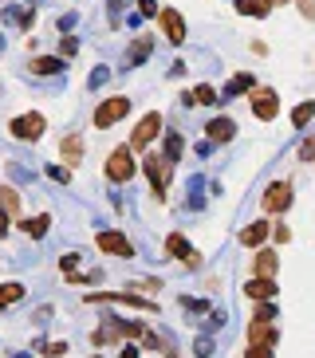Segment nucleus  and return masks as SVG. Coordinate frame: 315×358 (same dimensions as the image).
Here are the masks:
<instances>
[{"instance_id":"f257e3e1","label":"nucleus","mask_w":315,"mask_h":358,"mask_svg":"<svg viewBox=\"0 0 315 358\" xmlns=\"http://www.w3.org/2000/svg\"><path fill=\"white\" fill-rule=\"evenodd\" d=\"M134 150L130 146H115L111 150V158H106V178L111 181H118V185H122V181H130L134 178Z\"/></svg>"},{"instance_id":"f03ea898","label":"nucleus","mask_w":315,"mask_h":358,"mask_svg":"<svg viewBox=\"0 0 315 358\" xmlns=\"http://www.w3.org/2000/svg\"><path fill=\"white\" fill-rule=\"evenodd\" d=\"M126 110H130V99L126 95H115V99H106L99 110H94V127L106 130V127H115L118 118H126Z\"/></svg>"},{"instance_id":"7ed1b4c3","label":"nucleus","mask_w":315,"mask_h":358,"mask_svg":"<svg viewBox=\"0 0 315 358\" xmlns=\"http://www.w3.org/2000/svg\"><path fill=\"white\" fill-rule=\"evenodd\" d=\"M252 115L260 118V122H272V118L280 115V99H276V91H268V87H252Z\"/></svg>"},{"instance_id":"20e7f679","label":"nucleus","mask_w":315,"mask_h":358,"mask_svg":"<svg viewBox=\"0 0 315 358\" xmlns=\"http://www.w3.org/2000/svg\"><path fill=\"white\" fill-rule=\"evenodd\" d=\"M292 209V185L288 181H272L264 189V213H288Z\"/></svg>"},{"instance_id":"39448f33","label":"nucleus","mask_w":315,"mask_h":358,"mask_svg":"<svg viewBox=\"0 0 315 358\" xmlns=\"http://www.w3.org/2000/svg\"><path fill=\"white\" fill-rule=\"evenodd\" d=\"M43 115H20V118H12L8 122V130H12V138H20V142H36V138L43 134Z\"/></svg>"},{"instance_id":"423d86ee","label":"nucleus","mask_w":315,"mask_h":358,"mask_svg":"<svg viewBox=\"0 0 315 358\" xmlns=\"http://www.w3.org/2000/svg\"><path fill=\"white\" fill-rule=\"evenodd\" d=\"M158 130H162V115H158V110H150V115H146V118H142V122L134 127V134H130V150H142V146H150Z\"/></svg>"},{"instance_id":"0eeeda50","label":"nucleus","mask_w":315,"mask_h":358,"mask_svg":"<svg viewBox=\"0 0 315 358\" xmlns=\"http://www.w3.org/2000/svg\"><path fill=\"white\" fill-rule=\"evenodd\" d=\"M94 244H99V252H106V256H134V244L126 241L122 232H99Z\"/></svg>"},{"instance_id":"6e6552de","label":"nucleus","mask_w":315,"mask_h":358,"mask_svg":"<svg viewBox=\"0 0 315 358\" xmlns=\"http://www.w3.org/2000/svg\"><path fill=\"white\" fill-rule=\"evenodd\" d=\"M169 173H174V162L169 158H146V178H150L158 197H162V189L169 185Z\"/></svg>"},{"instance_id":"1a4fd4ad","label":"nucleus","mask_w":315,"mask_h":358,"mask_svg":"<svg viewBox=\"0 0 315 358\" xmlns=\"http://www.w3.org/2000/svg\"><path fill=\"white\" fill-rule=\"evenodd\" d=\"M158 24H162V32H166L169 43H181V40H186V20H181V12L162 8V12H158Z\"/></svg>"},{"instance_id":"9d476101","label":"nucleus","mask_w":315,"mask_h":358,"mask_svg":"<svg viewBox=\"0 0 315 358\" xmlns=\"http://www.w3.org/2000/svg\"><path fill=\"white\" fill-rule=\"evenodd\" d=\"M244 295H248L252 303H260V299H276V295H280V284H276L272 275H256V280L244 284Z\"/></svg>"},{"instance_id":"9b49d317","label":"nucleus","mask_w":315,"mask_h":358,"mask_svg":"<svg viewBox=\"0 0 315 358\" xmlns=\"http://www.w3.org/2000/svg\"><path fill=\"white\" fill-rule=\"evenodd\" d=\"M166 248H169V256H178L186 268H197V264H201V256L189 248V241H186V236H178V232H174V236L166 241Z\"/></svg>"},{"instance_id":"f8f14e48","label":"nucleus","mask_w":315,"mask_h":358,"mask_svg":"<svg viewBox=\"0 0 315 358\" xmlns=\"http://www.w3.org/2000/svg\"><path fill=\"white\" fill-rule=\"evenodd\" d=\"M280 335H276L272 323H248V347H276Z\"/></svg>"},{"instance_id":"ddd939ff","label":"nucleus","mask_w":315,"mask_h":358,"mask_svg":"<svg viewBox=\"0 0 315 358\" xmlns=\"http://www.w3.org/2000/svg\"><path fill=\"white\" fill-rule=\"evenodd\" d=\"M268 232H272V224H268V221H252L248 229H241V244H248V248H260Z\"/></svg>"},{"instance_id":"4468645a","label":"nucleus","mask_w":315,"mask_h":358,"mask_svg":"<svg viewBox=\"0 0 315 358\" xmlns=\"http://www.w3.org/2000/svg\"><path fill=\"white\" fill-rule=\"evenodd\" d=\"M276 268H280V256L272 248H260L256 252V275H276Z\"/></svg>"},{"instance_id":"2eb2a0df","label":"nucleus","mask_w":315,"mask_h":358,"mask_svg":"<svg viewBox=\"0 0 315 358\" xmlns=\"http://www.w3.org/2000/svg\"><path fill=\"white\" fill-rule=\"evenodd\" d=\"M232 134H237L232 118H213V122H209V138H213V142H229Z\"/></svg>"},{"instance_id":"dca6fc26","label":"nucleus","mask_w":315,"mask_h":358,"mask_svg":"<svg viewBox=\"0 0 315 358\" xmlns=\"http://www.w3.org/2000/svg\"><path fill=\"white\" fill-rule=\"evenodd\" d=\"M59 154H63L67 162H79V158H83V138H79V134H67V138L59 142Z\"/></svg>"},{"instance_id":"f3484780","label":"nucleus","mask_w":315,"mask_h":358,"mask_svg":"<svg viewBox=\"0 0 315 358\" xmlns=\"http://www.w3.org/2000/svg\"><path fill=\"white\" fill-rule=\"evenodd\" d=\"M20 229L28 232V236H36V241H40L43 232L52 229V217H48V213H40V217H31V221H20Z\"/></svg>"},{"instance_id":"a211bd4d","label":"nucleus","mask_w":315,"mask_h":358,"mask_svg":"<svg viewBox=\"0 0 315 358\" xmlns=\"http://www.w3.org/2000/svg\"><path fill=\"white\" fill-rule=\"evenodd\" d=\"M268 0H237V12H244V16H268Z\"/></svg>"},{"instance_id":"6ab92c4d","label":"nucleus","mask_w":315,"mask_h":358,"mask_svg":"<svg viewBox=\"0 0 315 358\" xmlns=\"http://www.w3.org/2000/svg\"><path fill=\"white\" fill-rule=\"evenodd\" d=\"M59 59H55V55H40V59H31V71H36V75H55V71H59Z\"/></svg>"},{"instance_id":"aec40b11","label":"nucleus","mask_w":315,"mask_h":358,"mask_svg":"<svg viewBox=\"0 0 315 358\" xmlns=\"http://www.w3.org/2000/svg\"><path fill=\"white\" fill-rule=\"evenodd\" d=\"M252 323H276L272 299H260V303H256V311H252Z\"/></svg>"},{"instance_id":"412c9836","label":"nucleus","mask_w":315,"mask_h":358,"mask_svg":"<svg viewBox=\"0 0 315 358\" xmlns=\"http://www.w3.org/2000/svg\"><path fill=\"white\" fill-rule=\"evenodd\" d=\"M0 209L8 213H20V197H16V189H8V185H0Z\"/></svg>"},{"instance_id":"4be33fe9","label":"nucleus","mask_w":315,"mask_h":358,"mask_svg":"<svg viewBox=\"0 0 315 358\" xmlns=\"http://www.w3.org/2000/svg\"><path fill=\"white\" fill-rule=\"evenodd\" d=\"M20 299H24V287L20 284H0V307L20 303Z\"/></svg>"},{"instance_id":"5701e85b","label":"nucleus","mask_w":315,"mask_h":358,"mask_svg":"<svg viewBox=\"0 0 315 358\" xmlns=\"http://www.w3.org/2000/svg\"><path fill=\"white\" fill-rule=\"evenodd\" d=\"M312 118H315V103H300V106L292 110V122H295V127H307Z\"/></svg>"},{"instance_id":"b1692460","label":"nucleus","mask_w":315,"mask_h":358,"mask_svg":"<svg viewBox=\"0 0 315 358\" xmlns=\"http://www.w3.org/2000/svg\"><path fill=\"white\" fill-rule=\"evenodd\" d=\"M213 99H217V91H213L209 83H201L193 95H186V103H213Z\"/></svg>"},{"instance_id":"393cba45","label":"nucleus","mask_w":315,"mask_h":358,"mask_svg":"<svg viewBox=\"0 0 315 358\" xmlns=\"http://www.w3.org/2000/svg\"><path fill=\"white\" fill-rule=\"evenodd\" d=\"M248 87H252V75H237V79L229 83V91H225V95H241V91H248Z\"/></svg>"},{"instance_id":"a878e982","label":"nucleus","mask_w":315,"mask_h":358,"mask_svg":"<svg viewBox=\"0 0 315 358\" xmlns=\"http://www.w3.org/2000/svg\"><path fill=\"white\" fill-rule=\"evenodd\" d=\"M178 154H181V138H178V134H169V142H166V154H162V158H169V162H174Z\"/></svg>"},{"instance_id":"bb28decb","label":"nucleus","mask_w":315,"mask_h":358,"mask_svg":"<svg viewBox=\"0 0 315 358\" xmlns=\"http://www.w3.org/2000/svg\"><path fill=\"white\" fill-rule=\"evenodd\" d=\"M300 158H304V162H315V138H307L304 146H300Z\"/></svg>"},{"instance_id":"cd10ccee","label":"nucleus","mask_w":315,"mask_h":358,"mask_svg":"<svg viewBox=\"0 0 315 358\" xmlns=\"http://www.w3.org/2000/svg\"><path fill=\"white\" fill-rule=\"evenodd\" d=\"M244 358H272V347H248Z\"/></svg>"},{"instance_id":"c85d7f7f","label":"nucleus","mask_w":315,"mask_h":358,"mask_svg":"<svg viewBox=\"0 0 315 358\" xmlns=\"http://www.w3.org/2000/svg\"><path fill=\"white\" fill-rule=\"evenodd\" d=\"M276 241H280V244H288V241H292V229H288V224H276Z\"/></svg>"},{"instance_id":"c756f323","label":"nucleus","mask_w":315,"mask_h":358,"mask_svg":"<svg viewBox=\"0 0 315 358\" xmlns=\"http://www.w3.org/2000/svg\"><path fill=\"white\" fill-rule=\"evenodd\" d=\"M295 4H300V12H304L307 20H315V0H295Z\"/></svg>"},{"instance_id":"7c9ffc66","label":"nucleus","mask_w":315,"mask_h":358,"mask_svg":"<svg viewBox=\"0 0 315 358\" xmlns=\"http://www.w3.org/2000/svg\"><path fill=\"white\" fill-rule=\"evenodd\" d=\"M43 350H48V355H52V358H59V355H67V343H48V347H43Z\"/></svg>"},{"instance_id":"2f4dec72","label":"nucleus","mask_w":315,"mask_h":358,"mask_svg":"<svg viewBox=\"0 0 315 358\" xmlns=\"http://www.w3.org/2000/svg\"><path fill=\"white\" fill-rule=\"evenodd\" d=\"M138 8H142V16H158V4H154V0H138Z\"/></svg>"},{"instance_id":"473e14b6","label":"nucleus","mask_w":315,"mask_h":358,"mask_svg":"<svg viewBox=\"0 0 315 358\" xmlns=\"http://www.w3.org/2000/svg\"><path fill=\"white\" fill-rule=\"evenodd\" d=\"M146 52H150V40H138V43H134V64H138Z\"/></svg>"},{"instance_id":"72a5a7b5","label":"nucleus","mask_w":315,"mask_h":358,"mask_svg":"<svg viewBox=\"0 0 315 358\" xmlns=\"http://www.w3.org/2000/svg\"><path fill=\"white\" fill-rule=\"evenodd\" d=\"M4 232H8V213L0 209V236H4Z\"/></svg>"},{"instance_id":"f704fd0d","label":"nucleus","mask_w":315,"mask_h":358,"mask_svg":"<svg viewBox=\"0 0 315 358\" xmlns=\"http://www.w3.org/2000/svg\"><path fill=\"white\" fill-rule=\"evenodd\" d=\"M118 358H138V350L134 347H122V355H118Z\"/></svg>"},{"instance_id":"c9c22d12","label":"nucleus","mask_w":315,"mask_h":358,"mask_svg":"<svg viewBox=\"0 0 315 358\" xmlns=\"http://www.w3.org/2000/svg\"><path fill=\"white\" fill-rule=\"evenodd\" d=\"M268 4H288V0H268Z\"/></svg>"},{"instance_id":"e433bc0d","label":"nucleus","mask_w":315,"mask_h":358,"mask_svg":"<svg viewBox=\"0 0 315 358\" xmlns=\"http://www.w3.org/2000/svg\"><path fill=\"white\" fill-rule=\"evenodd\" d=\"M0 311H4V307H0Z\"/></svg>"}]
</instances>
